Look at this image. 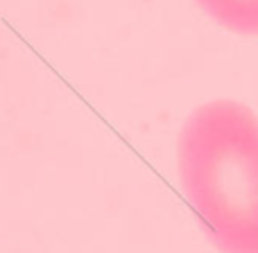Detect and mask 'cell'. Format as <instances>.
<instances>
[{"label": "cell", "mask_w": 258, "mask_h": 253, "mask_svg": "<svg viewBox=\"0 0 258 253\" xmlns=\"http://www.w3.org/2000/svg\"><path fill=\"white\" fill-rule=\"evenodd\" d=\"M181 190L220 253H258V116L213 100L186 118L177 140Z\"/></svg>", "instance_id": "obj_1"}, {"label": "cell", "mask_w": 258, "mask_h": 253, "mask_svg": "<svg viewBox=\"0 0 258 253\" xmlns=\"http://www.w3.org/2000/svg\"><path fill=\"white\" fill-rule=\"evenodd\" d=\"M224 30L258 36V0H195Z\"/></svg>", "instance_id": "obj_2"}]
</instances>
